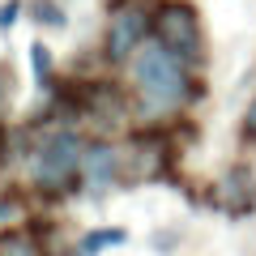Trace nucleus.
Masks as SVG:
<instances>
[{"mask_svg":"<svg viewBox=\"0 0 256 256\" xmlns=\"http://www.w3.org/2000/svg\"><path fill=\"white\" fill-rule=\"evenodd\" d=\"M132 90H137V116L141 120L171 116L184 102L196 98L192 68L180 56H171L158 38H146L141 52L132 56Z\"/></svg>","mask_w":256,"mask_h":256,"instance_id":"nucleus-1","label":"nucleus"},{"mask_svg":"<svg viewBox=\"0 0 256 256\" xmlns=\"http://www.w3.org/2000/svg\"><path fill=\"white\" fill-rule=\"evenodd\" d=\"M82 154L86 141L77 137L73 128H47L43 137L34 141L26 166H30V184L47 196H60L82 180Z\"/></svg>","mask_w":256,"mask_h":256,"instance_id":"nucleus-2","label":"nucleus"},{"mask_svg":"<svg viewBox=\"0 0 256 256\" xmlns=\"http://www.w3.org/2000/svg\"><path fill=\"white\" fill-rule=\"evenodd\" d=\"M154 38L166 47L171 56H180L188 68H196L205 56V34H201V18H196V9H192L188 0H166V4H158L154 13Z\"/></svg>","mask_w":256,"mask_h":256,"instance_id":"nucleus-3","label":"nucleus"},{"mask_svg":"<svg viewBox=\"0 0 256 256\" xmlns=\"http://www.w3.org/2000/svg\"><path fill=\"white\" fill-rule=\"evenodd\" d=\"M150 26H154V13L146 9V4H120V9H111V22H107V38H102V47H107V60L124 64L132 60V56L141 52V43H146Z\"/></svg>","mask_w":256,"mask_h":256,"instance_id":"nucleus-4","label":"nucleus"},{"mask_svg":"<svg viewBox=\"0 0 256 256\" xmlns=\"http://www.w3.org/2000/svg\"><path fill=\"white\" fill-rule=\"evenodd\" d=\"M120 166H124V158H120V150L111 146V141H90L82 154V184L94 192L111 188V184L120 180Z\"/></svg>","mask_w":256,"mask_h":256,"instance_id":"nucleus-5","label":"nucleus"},{"mask_svg":"<svg viewBox=\"0 0 256 256\" xmlns=\"http://www.w3.org/2000/svg\"><path fill=\"white\" fill-rule=\"evenodd\" d=\"M252 196H256V184H252V175H248V166H230V171L218 180V201L226 205L230 214L252 210V205H256Z\"/></svg>","mask_w":256,"mask_h":256,"instance_id":"nucleus-6","label":"nucleus"},{"mask_svg":"<svg viewBox=\"0 0 256 256\" xmlns=\"http://www.w3.org/2000/svg\"><path fill=\"white\" fill-rule=\"evenodd\" d=\"M82 107H86V111H94L98 120H111V116H120V111H124V98H120L116 86L94 82L90 90H86V102H82Z\"/></svg>","mask_w":256,"mask_h":256,"instance_id":"nucleus-7","label":"nucleus"},{"mask_svg":"<svg viewBox=\"0 0 256 256\" xmlns=\"http://www.w3.org/2000/svg\"><path fill=\"white\" fill-rule=\"evenodd\" d=\"M0 256H47L34 230H0Z\"/></svg>","mask_w":256,"mask_h":256,"instance_id":"nucleus-8","label":"nucleus"},{"mask_svg":"<svg viewBox=\"0 0 256 256\" xmlns=\"http://www.w3.org/2000/svg\"><path fill=\"white\" fill-rule=\"evenodd\" d=\"M124 239H128L124 226H102V230H90V235L77 244V252H82V256H98L102 248H120Z\"/></svg>","mask_w":256,"mask_h":256,"instance_id":"nucleus-9","label":"nucleus"},{"mask_svg":"<svg viewBox=\"0 0 256 256\" xmlns=\"http://www.w3.org/2000/svg\"><path fill=\"white\" fill-rule=\"evenodd\" d=\"M30 13H34L38 22H47V26H56V30L68 22V18H64V9L56 4V0H34V4H30Z\"/></svg>","mask_w":256,"mask_h":256,"instance_id":"nucleus-10","label":"nucleus"},{"mask_svg":"<svg viewBox=\"0 0 256 256\" xmlns=\"http://www.w3.org/2000/svg\"><path fill=\"white\" fill-rule=\"evenodd\" d=\"M30 60H34V82L47 86L52 82V52H47L43 43H30Z\"/></svg>","mask_w":256,"mask_h":256,"instance_id":"nucleus-11","label":"nucleus"},{"mask_svg":"<svg viewBox=\"0 0 256 256\" xmlns=\"http://www.w3.org/2000/svg\"><path fill=\"white\" fill-rule=\"evenodd\" d=\"M18 13H22V4H18V0H9V4L0 9V30H4V34L13 30V22H18Z\"/></svg>","mask_w":256,"mask_h":256,"instance_id":"nucleus-12","label":"nucleus"},{"mask_svg":"<svg viewBox=\"0 0 256 256\" xmlns=\"http://www.w3.org/2000/svg\"><path fill=\"white\" fill-rule=\"evenodd\" d=\"M244 137L256 141V94H252V102H248V111H244Z\"/></svg>","mask_w":256,"mask_h":256,"instance_id":"nucleus-13","label":"nucleus"},{"mask_svg":"<svg viewBox=\"0 0 256 256\" xmlns=\"http://www.w3.org/2000/svg\"><path fill=\"white\" fill-rule=\"evenodd\" d=\"M9 86H13V82H9V73L0 68V102H4V94H9Z\"/></svg>","mask_w":256,"mask_h":256,"instance_id":"nucleus-14","label":"nucleus"}]
</instances>
